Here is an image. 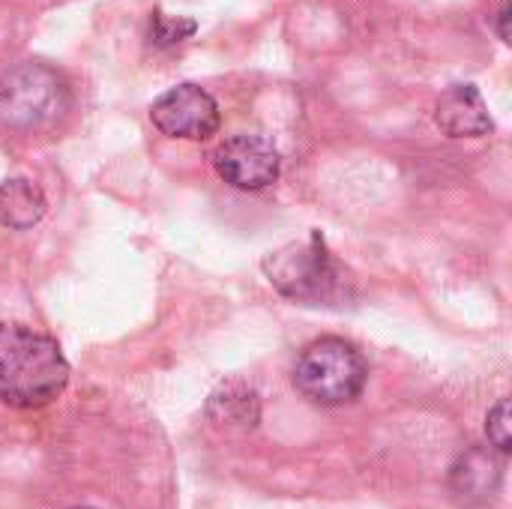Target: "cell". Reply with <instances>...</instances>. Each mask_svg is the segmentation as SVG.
<instances>
[{
	"label": "cell",
	"mask_w": 512,
	"mask_h": 509,
	"mask_svg": "<svg viewBox=\"0 0 512 509\" xmlns=\"http://www.w3.org/2000/svg\"><path fill=\"white\" fill-rule=\"evenodd\" d=\"M69 384V363L51 336L0 324V402L9 408H45Z\"/></svg>",
	"instance_id": "cell-1"
},
{
	"label": "cell",
	"mask_w": 512,
	"mask_h": 509,
	"mask_svg": "<svg viewBox=\"0 0 512 509\" xmlns=\"http://www.w3.org/2000/svg\"><path fill=\"white\" fill-rule=\"evenodd\" d=\"M72 105L69 84L45 63H18L0 78V123L15 132H45Z\"/></svg>",
	"instance_id": "cell-2"
},
{
	"label": "cell",
	"mask_w": 512,
	"mask_h": 509,
	"mask_svg": "<svg viewBox=\"0 0 512 509\" xmlns=\"http://www.w3.org/2000/svg\"><path fill=\"white\" fill-rule=\"evenodd\" d=\"M366 378V357L351 342L336 336L306 345L294 366V387L321 408H339L360 399Z\"/></svg>",
	"instance_id": "cell-3"
},
{
	"label": "cell",
	"mask_w": 512,
	"mask_h": 509,
	"mask_svg": "<svg viewBox=\"0 0 512 509\" xmlns=\"http://www.w3.org/2000/svg\"><path fill=\"white\" fill-rule=\"evenodd\" d=\"M264 273L270 285L294 303L321 306L342 294V267L333 261L318 234L270 252L264 258Z\"/></svg>",
	"instance_id": "cell-4"
},
{
	"label": "cell",
	"mask_w": 512,
	"mask_h": 509,
	"mask_svg": "<svg viewBox=\"0 0 512 509\" xmlns=\"http://www.w3.org/2000/svg\"><path fill=\"white\" fill-rule=\"evenodd\" d=\"M153 126L168 138L207 141L219 132V102L198 84H177L150 105Z\"/></svg>",
	"instance_id": "cell-5"
},
{
	"label": "cell",
	"mask_w": 512,
	"mask_h": 509,
	"mask_svg": "<svg viewBox=\"0 0 512 509\" xmlns=\"http://www.w3.org/2000/svg\"><path fill=\"white\" fill-rule=\"evenodd\" d=\"M213 165L228 186L240 192H261L279 180L282 159L264 135H234L216 147Z\"/></svg>",
	"instance_id": "cell-6"
},
{
	"label": "cell",
	"mask_w": 512,
	"mask_h": 509,
	"mask_svg": "<svg viewBox=\"0 0 512 509\" xmlns=\"http://www.w3.org/2000/svg\"><path fill=\"white\" fill-rule=\"evenodd\" d=\"M504 480V468L492 450L471 447L450 468V492L462 507H486L495 501Z\"/></svg>",
	"instance_id": "cell-7"
},
{
	"label": "cell",
	"mask_w": 512,
	"mask_h": 509,
	"mask_svg": "<svg viewBox=\"0 0 512 509\" xmlns=\"http://www.w3.org/2000/svg\"><path fill=\"white\" fill-rule=\"evenodd\" d=\"M435 123L450 138H483L495 126L483 93L474 84H456L444 90L435 105Z\"/></svg>",
	"instance_id": "cell-8"
},
{
	"label": "cell",
	"mask_w": 512,
	"mask_h": 509,
	"mask_svg": "<svg viewBox=\"0 0 512 509\" xmlns=\"http://www.w3.org/2000/svg\"><path fill=\"white\" fill-rule=\"evenodd\" d=\"M45 195L36 183L12 177L0 183V225L12 231H27L45 216Z\"/></svg>",
	"instance_id": "cell-9"
},
{
	"label": "cell",
	"mask_w": 512,
	"mask_h": 509,
	"mask_svg": "<svg viewBox=\"0 0 512 509\" xmlns=\"http://www.w3.org/2000/svg\"><path fill=\"white\" fill-rule=\"evenodd\" d=\"M213 423L219 426H243V429H252L258 423V396L252 387L240 384V381H231L225 387H219L213 396H210V405H207Z\"/></svg>",
	"instance_id": "cell-10"
},
{
	"label": "cell",
	"mask_w": 512,
	"mask_h": 509,
	"mask_svg": "<svg viewBox=\"0 0 512 509\" xmlns=\"http://www.w3.org/2000/svg\"><path fill=\"white\" fill-rule=\"evenodd\" d=\"M195 30H198V24L192 18H174L165 12H153V18H150V42L159 48L177 45V42L189 39Z\"/></svg>",
	"instance_id": "cell-11"
},
{
	"label": "cell",
	"mask_w": 512,
	"mask_h": 509,
	"mask_svg": "<svg viewBox=\"0 0 512 509\" xmlns=\"http://www.w3.org/2000/svg\"><path fill=\"white\" fill-rule=\"evenodd\" d=\"M486 435H489V444H492L501 456H510V399H498V405L489 411Z\"/></svg>",
	"instance_id": "cell-12"
},
{
	"label": "cell",
	"mask_w": 512,
	"mask_h": 509,
	"mask_svg": "<svg viewBox=\"0 0 512 509\" xmlns=\"http://www.w3.org/2000/svg\"><path fill=\"white\" fill-rule=\"evenodd\" d=\"M507 21H510V3H504V6L498 9V18H495L498 36H501L504 42H510V30H507Z\"/></svg>",
	"instance_id": "cell-13"
},
{
	"label": "cell",
	"mask_w": 512,
	"mask_h": 509,
	"mask_svg": "<svg viewBox=\"0 0 512 509\" xmlns=\"http://www.w3.org/2000/svg\"><path fill=\"white\" fill-rule=\"evenodd\" d=\"M75 509H87V507H75Z\"/></svg>",
	"instance_id": "cell-14"
}]
</instances>
